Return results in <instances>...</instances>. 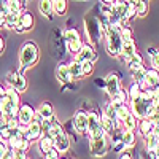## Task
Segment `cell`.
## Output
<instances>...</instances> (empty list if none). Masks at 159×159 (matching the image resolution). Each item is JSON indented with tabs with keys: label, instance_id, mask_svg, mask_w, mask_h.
<instances>
[{
	"label": "cell",
	"instance_id": "1",
	"mask_svg": "<svg viewBox=\"0 0 159 159\" xmlns=\"http://www.w3.org/2000/svg\"><path fill=\"white\" fill-rule=\"evenodd\" d=\"M40 59V49H38V45L32 40L25 42L21 45V49H19V70L21 73H24L27 69L34 67V65L38 62Z\"/></svg>",
	"mask_w": 159,
	"mask_h": 159
},
{
	"label": "cell",
	"instance_id": "2",
	"mask_svg": "<svg viewBox=\"0 0 159 159\" xmlns=\"http://www.w3.org/2000/svg\"><path fill=\"white\" fill-rule=\"evenodd\" d=\"M121 25L123 24H108L105 27V48H107V52L111 57H118L119 51H121Z\"/></svg>",
	"mask_w": 159,
	"mask_h": 159
},
{
	"label": "cell",
	"instance_id": "3",
	"mask_svg": "<svg viewBox=\"0 0 159 159\" xmlns=\"http://www.w3.org/2000/svg\"><path fill=\"white\" fill-rule=\"evenodd\" d=\"M89 151L94 157H102L107 154L108 140H107V134L103 132L102 127H99L89 135Z\"/></svg>",
	"mask_w": 159,
	"mask_h": 159
},
{
	"label": "cell",
	"instance_id": "4",
	"mask_svg": "<svg viewBox=\"0 0 159 159\" xmlns=\"http://www.w3.org/2000/svg\"><path fill=\"white\" fill-rule=\"evenodd\" d=\"M64 38H65V42H67L69 51L75 56L76 52L80 51V48H81V45H83V40H81L80 32L76 29H65L64 30Z\"/></svg>",
	"mask_w": 159,
	"mask_h": 159
},
{
	"label": "cell",
	"instance_id": "5",
	"mask_svg": "<svg viewBox=\"0 0 159 159\" xmlns=\"http://www.w3.org/2000/svg\"><path fill=\"white\" fill-rule=\"evenodd\" d=\"M105 91H107V94H108V97L111 99V97H115L119 91H121L123 88H121V78H119V75L116 73V72H110L107 76H105Z\"/></svg>",
	"mask_w": 159,
	"mask_h": 159
},
{
	"label": "cell",
	"instance_id": "6",
	"mask_svg": "<svg viewBox=\"0 0 159 159\" xmlns=\"http://www.w3.org/2000/svg\"><path fill=\"white\" fill-rule=\"evenodd\" d=\"M7 81L11 88H15L19 94L27 91V80H25L24 73H21V72H8Z\"/></svg>",
	"mask_w": 159,
	"mask_h": 159
},
{
	"label": "cell",
	"instance_id": "7",
	"mask_svg": "<svg viewBox=\"0 0 159 159\" xmlns=\"http://www.w3.org/2000/svg\"><path fill=\"white\" fill-rule=\"evenodd\" d=\"M97 57H99V54H97V51H96L94 45H91L89 42H88V43H83L81 48H80V51L75 54V59H78L80 62H83V61H91V62H94Z\"/></svg>",
	"mask_w": 159,
	"mask_h": 159
},
{
	"label": "cell",
	"instance_id": "8",
	"mask_svg": "<svg viewBox=\"0 0 159 159\" xmlns=\"http://www.w3.org/2000/svg\"><path fill=\"white\" fill-rule=\"evenodd\" d=\"M34 25H35V19H34V15L29 11H24L22 15L19 16V21L16 24V27L15 30L18 34H24V32H29L34 29Z\"/></svg>",
	"mask_w": 159,
	"mask_h": 159
},
{
	"label": "cell",
	"instance_id": "9",
	"mask_svg": "<svg viewBox=\"0 0 159 159\" xmlns=\"http://www.w3.org/2000/svg\"><path fill=\"white\" fill-rule=\"evenodd\" d=\"M42 135H43V132H42V121L32 119V121H30L27 126H25L24 137L27 139L29 142H35V140H38Z\"/></svg>",
	"mask_w": 159,
	"mask_h": 159
},
{
	"label": "cell",
	"instance_id": "10",
	"mask_svg": "<svg viewBox=\"0 0 159 159\" xmlns=\"http://www.w3.org/2000/svg\"><path fill=\"white\" fill-rule=\"evenodd\" d=\"M137 43L134 42V38L132 40H127V42H123L121 45V51H119V56L118 59L121 62H127L134 54H137Z\"/></svg>",
	"mask_w": 159,
	"mask_h": 159
},
{
	"label": "cell",
	"instance_id": "11",
	"mask_svg": "<svg viewBox=\"0 0 159 159\" xmlns=\"http://www.w3.org/2000/svg\"><path fill=\"white\" fill-rule=\"evenodd\" d=\"M34 115H35V110L32 108L30 103H21L19 105V111H18V121H19V124L27 126L34 119Z\"/></svg>",
	"mask_w": 159,
	"mask_h": 159
},
{
	"label": "cell",
	"instance_id": "12",
	"mask_svg": "<svg viewBox=\"0 0 159 159\" xmlns=\"http://www.w3.org/2000/svg\"><path fill=\"white\" fill-rule=\"evenodd\" d=\"M86 126H88V111L78 110L73 115V127L78 134H86Z\"/></svg>",
	"mask_w": 159,
	"mask_h": 159
},
{
	"label": "cell",
	"instance_id": "13",
	"mask_svg": "<svg viewBox=\"0 0 159 159\" xmlns=\"http://www.w3.org/2000/svg\"><path fill=\"white\" fill-rule=\"evenodd\" d=\"M156 86H159V72L154 70V69H148L147 75H145V78H143V81L140 83V88L142 89H147V88L154 89Z\"/></svg>",
	"mask_w": 159,
	"mask_h": 159
},
{
	"label": "cell",
	"instance_id": "14",
	"mask_svg": "<svg viewBox=\"0 0 159 159\" xmlns=\"http://www.w3.org/2000/svg\"><path fill=\"white\" fill-rule=\"evenodd\" d=\"M119 140L124 145L126 150H130L135 147L137 143V132L135 130H129V129H123L121 130V135H119Z\"/></svg>",
	"mask_w": 159,
	"mask_h": 159
},
{
	"label": "cell",
	"instance_id": "15",
	"mask_svg": "<svg viewBox=\"0 0 159 159\" xmlns=\"http://www.w3.org/2000/svg\"><path fill=\"white\" fill-rule=\"evenodd\" d=\"M32 142H29L24 135H19V137H11L8 140V147L13 148V150H22V151H29Z\"/></svg>",
	"mask_w": 159,
	"mask_h": 159
},
{
	"label": "cell",
	"instance_id": "16",
	"mask_svg": "<svg viewBox=\"0 0 159 159\" xmlns=\"http://www.w3.org/2000/svg\"><path fill=\"white\" fill-rule=\"evenodd\" d=\"M100 127L103 129V132L107 135H110V137H113L115 135V132H116V121L113 118H108L107 115H100Z\"/></svg>",
	"mask_w": 159,
	"mask_h": 159
},
{
	"label": "cell",
	"instance_id": "17",
	"mask_svg": "<svg viewBox=\"0 0 159 159\" xmlns=\"http://www.w3.org/2000/svg\"><path fill=\"white\" fill-rule=\"evenodd\" d=\"M56 78L59 80L61 83H64V84H70L73 81L67 64H57V67H56Z\"/></svg>",
	"mask_w": 159,
	"mask_h": 159
},
{
	"label": "cell",
	"instance_id": "18",
	"mask_svg": "<svg viewBox=\"0 0 159 159\" xmlns=\"http://www.w3.org/2000/svg\"><path fill=\"white\" fill-rule=\"evenodd\" d=\"M153 127H154V123H151L148 118H142V119H139V124H137V134L140 135V137H148L151 132H153Z\"/></svg>",
	"mask_w": 159,
	"mask_h": 159
},
{
	"label": "cell",
	"instance_id": "19",
	"mask_svg": "<svg viewBox=\"0 0 159 159\" xmlns=\"http://www.w3.org/2000/svg\"><path fill=\"white\" fill-rule=\"evenodd\" d=\"M100 127V115L96 111H88V126H86V134L88 137L92 134L94 130Z\"/></svg>",
	"mask_w": 159,
	"mask_h": 159
},
{
	"label": "cell",
	"instance_id": "20",
	"mask_svg": "<svg viewBox=\"0 0 159 159\" xmlns=\"http://www.w3.org/2000/svg\"><path fill=\"white\" fill-rule=\"evenodd\" d=\"M35 113L42 118V119H51L52 116H54V108H52V105L49 102H42L37 107Z\"/></svg>",
	"mask_w": 159,
	"mask_h": 159
},
{
	"label": "cell",
	"instance_id": "21",
	"mask_svg": "<svg viewBox=\"0 0 159 159\" xmlns=\"http://www.w3.org/2000/svg\"><path fill=\"white\" fill-rule=\"evenodd\" d=\"M54 148H56L61 154H62V153H67V151L70 150V139L67 137V134H65V132L54 139Z\"/></svg>",
	"mask_w": 159,
	"mask_h": 159
},
{
	"label": "cell",
	"instance_id": "22",
	"mask_svg": "<svg viewBox=\"0 0 159 159\" xmlns=\"http://www.w3.org/2000/svg\"><path fill=\"white\" fill-rule=\"evenodd\" d=\"M69 65V70H70V75H72V80H81L83 78V70H81V62L78 59H73L72 62L67 64Z\"/></svg>",
	"mask_w": 159,
	"mask_h": 159
},
{
	"label": "cell",
	"instance_id": "23",
	"mask_svg": "<svg viewBox=\"0 0 159 159\" xmlns=\"http://www.w3.org/2000/svg\"><path fill=\"white\" fill-rule=\"evenodd\" d=\"M38 10L45 18H51L54 15V8H52V0H40L38 2Z\"/></svg>",
	"mask_w": 159,
	"mask_h": 159
},
{
	"label": "cell",
	"instance_id": "24",
	"mask_svg": "<svg viewBox=\"0 0 159 159\" xmlns=\"http://www.w3.org/2000/svg\"><path fill=\"white\" fill-rule=\"evenodd\" d=\"M54 147V139L49 137V135H42L38 139V150L42 154H45L49 148Z\"/></svg>",
	"mask_w": 159,
	"mask_h": 159
},
{
	"label": "cell",
	"instance_id": "25",
	"mask_svg": "<svg viewBox=\"0 0 159 159\" xmlns=\"http://www.w3.org/2000/svg\"><path fill=\"white\" fill-rule=\"evenodd\" d=\"M19 16L18 13H13V11H8L7 15H5V19H3V27L5 29H15L16 27V24L19 21Z\"/></svg>",
	"mask_w": 159,
	"mask_h": 159
},
{
	"label": "cell",
	"instance_id": "26",
	"mask_svg": "<svg viewBox=\"0 0 159 159\" xmlns=\"http://www.w3.org/2000/svg\"><path fill=\"white\" fill-rule=\"evenodd\" d=\"M137 124H139V118H137L135 115L129 113V115L123 119L121 127H123V129H129V130H135V129H137Z\"/></svg>",
	"mask_w": 159,
	"mask_h": 159
},
{
	"label": "cell",
	"instance_id": "27",
	"mask_svg": "<svg viewBox=\"0 0 159 159\" xmlns=\"http://www.w3.org/2000/svg\"><path fill=\"white\" fill-rule=\"evenodd\" d=\"M61 134H64V127H62V124H59L56 119L52 118L51 126H49V129L46 130V134H45V135H49V137H52V139H56V137L61 135Z\"/></svg>",
	"mask_w": 159,
	"mask_h": 159
},
{
	"label": "cell",
	"instance_id": "28",
	"mask_svg": "<svg viewBox=\"0 0 159 159\" xmlns=\"http://www.w3.org/2000/svg\"><path fill=\"white\" fill-rule=\"evenodd\" d=\"M150 11V0H139V3L135 5V15L139 18H147Z\"/></svg>",
	"mask_w": 159,
	"mask_h": 159
},
{
	"label": "cell",
	"instance_id": "29",
	"mask_svg": "<svg viewBox=\"0 0 159 159\" xmlns=\"http://www.w3.org/2000/svg\"><path fill=\"white\" fill-rule=\"evenodd\" d=\"M126 64H127V69L130 72H135L137 69H140L142 65H143V57H142V54H139V52H137V54H134Z\"/></svg>",
	"mask_w": 159,
	"mask_h": 159
},
{
	"label": "cell",
	"instance_id": "30",
	"mask_svg": "<svg viewBox=\"0 0 159 159\" xmlns=\"http://www.w3.org/2000/svg\"><path fill=\"white\" fill-rule=\"evenodd\" d=\"M52 8H54V15L64 16L67 13V0H52Z\"/></svg>",
	"mask_w": 159,
	"mask_h": 159
},
{
	"label": "cell",
	"instance_id": "31",
	"mask_svg": "<svg viewBox=\"0 0 159 159\" xmlns=\"http://www.w3.org/2000/svg\"><path fill=\"white\" fill-rule=\"evenodd\" d=\"M142 94V88H140V83H135V81H132L129 89H127V96H129V100L130 99H137L139 96Z\"/></svg>",
	"mask_w": 159,
	"mask_h": 159
},
{
	"label": "cell",
	"instance_id": "32",
	"mask_svg": "<svg viewBox=\"0 0 159 159\" xmlns=\"http://www.w3.org/2000/svg\"><path fill=\"white\" fill-rule=\"evenodd\" d=\"M157 143H159V139L153 134V132L148 137H145V148H147V151H153L157 147Z\"/></svg>",
	"mask_w": 159,
	"mask_h": 159
},
{
	"label": "cell",
	"instance_id": "33",
	"mask_svg": "<svg viewBox=\"0 0 159 159\" xmlns=\"http://www.w3.org/2000/svg\"><path fill=\"white\" fill-rule=\"evenodd\" d=\"M147 67L145 65H142L140 69H137L135 72H132V81H135V83H142L143 81V78H145V75H147Z\"/></svg>",
	"mask_w": 159,
	"mask_h": 159
},
{
	"label": "cell",
	"instance_id": "34",
	"mask_svg": "<svg viewBox=\"0 0 159 159\" xmlns=\"http://www.w3.org/2000/svg\"><path fill=\"white\" fill-rule=\"evenodd\" d=\"M148 54H151V69L159 72V49L148 48Z\"/></svg>",
	"mask_w": 159,
	"mask_h": 159
},
{
	"label": "cell",
	"instance_id": "35",
	"mask_svg": "<svg viewBox=\"0 0 159 159\" xmlns=\"http://www.w3.org/2000/svg\"><path fill=\"white\" fill-rule=\"evenodd\" d=\"M81 70H83V76L92 75V73H94V62L83 61V62H81Z\"/></svg>",
	"mask_w": 159,
	"mask_h": 159
},
{
	"label": "cell",
	"instance_id": "36",
	"mask_svg": "<svg viewBox=\"0 0 159 159\" xmlns=\"http://www.w3.org/2000/svg\"><path fill=\"white\" fill-rule=\"evenodd\" d=\"M121 40H123V42L132 40V29L129 27V25H126V24L121 25Z\"/></svg>",
	"mask_w": 159,
	"mask_h": 159
},
{
	"label": "cell",
	"instance_id": "37",
	"mask_svg": "<svg viewBox=\"0 0 159 159\" xmlns=\"http://www.w3.org/2000/svg\"><path fill=\"white\" fill-rule=\"evenodd\" d=\"M103 115H107L108 118H116V110H115V107H113V103L111 102H108L107 105H105V108H103Z\"/></svg>",
	"mask_w": 159,
	"mask_h": 159
},
{
	"label": "cell",
	"instance_id": "38",
	"mask_svg": "<svg viewBox=\"0 0 159 159\" xmlns=\"http://www.w3.org/2000/svg\"><path fill=\"white\" fill-rule=\"evenodd\" d=\"M43 156H45V159H59L61 153H59V151H57L54 147H52V148H49V150H48V151H46Z\"/></svg>",
	"mask_w": 159,
	"mask_h": 159
},
{
	"label": "cell",
	"instance_id": "39",
	"mask_svg": "<svg viewBox=\"0 0 159 159\" xmlns=\"http://www.w3.org/2000/svg\"><path fill=\"white\" fill-rule=\"evenodd\" d=\"M148 119H150L151 123H154V124L159 123V103H154V111L151 113V116Z\"/></svg>",
	"mask_w": 159,
	"mask_h": 159
},
{
	"label": "cell",
	"instance_id": "40",
	"mask_svg": "<svg viewBox=\"0 0 159 159\" xmlns=\"http://www.w3.org/2000/svg\"><path fill=\"white\" fill-rule=\"evenodd\" d=\"M0 159H15V150L8 147V148H7V151L3 153V156L0 157Z\"/></svg>",
	"mask_w": 159,
	"mask_h": 159
},
{
	"label": "cell",
	"instance_id": "41",
	"mask_svg": "<svg viewBox=\"0 0 159 159\" xmlns=\"http://www.w3.org/2000/svg\"><path fill=\"white\" fill-rule=\"evenodd\" d=\"M15 159H29V157H27V151L15 150Z\"/></svg>",
	"mask_w": 159,
	"mask_h": 159
},
{
	"label": "cell",
	"instance_id": "42",
	"mask_svg": "<svg viewBox=\"0 0 159 159\" xmlns=\"http://www.w3.org/2000/svg\"><path fill=\"white\" fill-rule=\"evenodd\" d=\"M118 159H134V156H132V153H130V151H127V150H123L121 153H119Z\"/></svg>",
	"mask_w": 159,
	"mask_h": 159
},
{
	"label": "cell",
	"instance_id": "43",
	"mask_svg": "<svg viewBox=\"0 0 159 159\" xmlns=\"http://www.w3.org/2000/svg\"><path fill=\"white\" fill-rule=\"evenodd\" d=\"M7 148H8V145H7L3 140H0V157L3 156V153L7 151Z\"/></svg>",
	"mask_w": 159,
	"mask_h": 159
},
{
	"label": "cell",
	"instance_id": "44",
	"mask_svg": "<svg viewBox=\"0 0 159 159\" xmlns=\"http://www.w3.org/2000/svg\"><path fill=\"white\" fill-rule=\"evenodd\" d=\"M5 94H7V88H5L3 84H0V100L5 97Z\"/></svg>",
	"mask_w": 159,
	"mask_h": 159
},
{
	"label": "cell",
	"instance_id": "45",
	"mask_svg": "<svg viewBox=\"0 0 159 159\" xmlns=\"http://www.w3.org/2000/svg\"><path fill=\"white\" fill-rule=\"evenodd\" d=\"M3 51H5V40L0 37V54H2Z\"/></svg>",
	"mask_w": 159,
	"mask_h": 159
},
{
	"label": "cell",
	"instance_id": "46",
	"mask_svg": "<svg viewBox=\"0 0 159 159\" xmlns=\"http://www.w3.org/2000/svg\"><path fill=\"white\" fill-rule=\"evenodd\" d=\"M153 134L159 139V123H157V124H154V127H153Z\"/></svg>",
	"mask_w": 159,
	"mask_h": 159
},
{
	"label": "cell",
	"instance_id": "47",
	"mask_svg": "<svg viewBox=\"0 0 159 159\" xmlns=\"http://www.w3.org/2000/svg\"><path fill=\"white\" fill-rule=\"evenodd\" d=\"M126 2H127L130 7H135V5L139 3V0H126Z\"/></svg>",
	"mask_w": 159,
	"mask_h": 159
},
{
	"label": "cell",
	"instance_id": "48",
	"mask_svg": "<svg viewBox=\"0 0 159 159\" xmlns=\"http://www.w3.org/2000/svg\"><path fill=\"white\" fill-rule=\"evenodd\" d=\"M153 153H154V156H156V159H159V143H157V147L153 150Z\"/></svg>",
	"mask_w": 159,
	"mask_h": 159
},
{
	"label": "cell",
	"instance_id": "49",
	"mask_svg": "<svg viewBox=\"0 0 159 159\" xmlns=\"http://www.w3.org/2000/svg\"><path fill=\"white\" fill-rule=\"evenodd\" d=\"M116 2V0H102V3H105V5H113Z\"/></svg>",
	"mask_w": 159,
	"mask_h": 159
},
{
	"label": "cell",
	"instance_id": "50",
	"mask_svg": "<svg viewBox=\"0 0 159 159\" xmlns=\"http://www.w3.org/2000/svg\"><path fill=\"white\" fill-rule=\"evenodd\" d=\"M59 159H69V157H64V156H59Z\"/></svg>",
	"mask_w": 159,
	"mask_h": 159
},
{
	"label": "cell",
	"instance_id": "51",
	"mask_svg": "<svg viewBox=\"0 0 159 159\" xmlns=\"http://www.w3.org/2000/svg\"><path fill=\"white\" fill-rule=\"evenodd\" d=\"M0 27H2V21H0Z\"/></svg>",
	"mask_w": 159,
	"mask_h": 159
},
{
	"label": "cell",
	"instance_id": "52",
	"mask_svg": "<svg viewBox=\"0 0 159 159\" xmlns=\"http://www.w3.org/2000/svg\"><path fill=\"white\" fill-rule=\"evenodd\" d=\"M70 159H75V157H70Z\"/></svg>",
	"mask_w": 159,
	"mask_h": 159
},
{
	"label": "cell",
	"instance_id": "53",
	"mask_svg": "<svg viewBox=\"0 0 159 159\" xmlns=\"http://www.w3.org/2000/svg\"><path fill=\"white\" fill-rule=\"evenodd\" d=\"M123 2H126V0H123Z\"/></svg>",
	"mask_w": 159,
	"mask_h": 159
}]
</instances>
